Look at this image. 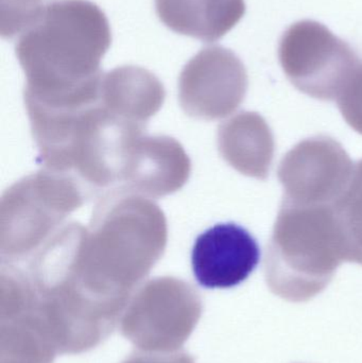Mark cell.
<instances>
[{
    "label": "cell",
    "instance_id": "3957f363",
    "mask_svg": "<svg viewBox=\"0 0 362 363\" xmlns=\"http://www.w3.org/2000/svg\"><path fill=\"white\" fill-rule=\"evenodd\" d=\"M278 59L288 80L319 100L337 99L361 63L354 49L316 21H297L283 34Z\"/></svg>",
    "mask_w": 362,
    "mask_h": 363
},
{
    "label": "cell",
    "instance_id": "7a4b0ae2",
    "mask_svg": "<svg viewBox=\"0 0 362 363\" xmlns=\"http://www.w3.org/2000/svg\"><path fill=\"white\" fill-rule=\"evenodd\" d=\"M111 42L110 23L97 4L52 0L18 36L16 53L32 80L67 82L95 74Z\"/></svg>",
    "mask_w": 362,
    "mask_h": 363
},
{
    "label": "cell",
    "instance_id": "8992f818",
    "mask_svg": "<svg viewBox=\"0 0 362 363\" xmlns=\"http://www.w3.org/2000/svg\"><path fill=\"white\" fill-rule=\"evenodd\" d=\"M155 9L172 31L206 43L223 38L247 10L244 0H155Z\"/></svg>",
    "mask_w": 362,
    "mask_h": 363
},
{
    "label": "cell",
    "instance_id": "277c9868",
    "mask_svg": "<svg viewBox=\"0 0 362 363\" xmlns=\"http://www.w3.org/2000/svg\"><path fill=\"white\" fill-rule=\"evenodd\" d=\"M355 165L333 138H308L291 149L281 162L278 179L284 200L304 205H333L344 194Z\"/></svg>",
    "mask_w": 362,
    "mask_h": 363
},
{
    "label": "cell",
    "instance_id": "52a82bcc",
    "mask_svg": "<svg viewBox=\"0 0 362 363\" xmlns=\"http://www.w3.org/2000/svg\"><path fill=\"white\" fill-rule=\"evenodd\" d=\"M337 104L346 123L362 135V62L340 91Z\"/></svg>",
    "mask_w": 362,
    "mask_h": 363
},
{
    "label": "cell",
    "instance_id": "5b68a950",
    "mask_svg": "<svg viewBox=\"0 0 362 363\" xmlns=\"http://www.w3.org/2000/svg\"><path fill=\"white\" fill-rule=\"evenodd\" d=\"M261 247L238 224L219 223L204 230L191 250V268L200 286L229 289L244 283L259 266Z\"/></svg>",
    "mask_w": 362,
    "mask_h": 363
},
{
    "label": "cell",
    "instance_id": "6da1fadb",
    "mask_svg": "<svg viewBox=\"0 0 362 363\" xmlns=\"http://www.w3.org/2000/svg\"><path fill=\"white\" fill-rule=\"evenodd\" d=\"M348 247L333 205L283 200L266 253L270 289L290 302H305L327 287Z\"/></svg>",
    "mask_w": 362,
    "mask_h": 363
}]
</instances>
